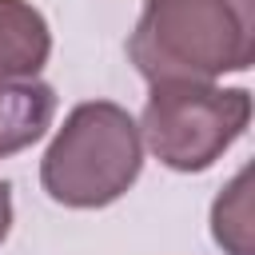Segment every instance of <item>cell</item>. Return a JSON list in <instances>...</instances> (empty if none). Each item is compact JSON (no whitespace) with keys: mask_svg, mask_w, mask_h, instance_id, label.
Masks as SVG:
<instances>
[{"mask_svg":"<svg viewBox=\"0 0 255 255\" xmlns=\"http://www.w3.org/2000/svg\"><path fill=\"white\" fill-rule=\"evenodd\" d=\"M8 231H12V187L0 179V243L8 239Z\"/></svg>","mask_w":255,"mask_h":255,"instance_id":"52a82bcc","label":"cell"},{"mask_svg":"<svg viewBox=\"0 0 255 255\" xmlns=\"http://www.w3.org/2000/svg\"><path fill=\"white\" fill-rule=\"evenodd\" d=\"M139 167L143 139L131 112L112 100H84L64 116V128H56L40 159V183L52 203L96 211L128 195Z\"/></svg>","mask_w":255,"mask_h":255,"instance_id":"7a4b0ae2","label":"cell"},{"mask_svg":"<svg viewBox=\"0 0 255 255\" xmlns=\"http://www.w3.org/2000/svg\"><path fill=\"white\" fill-rule=\"evenodd\" d=\"M128 60L147 84L247 72L255 60V0H143Z\"/></svg>","mask_w":255,"mask_h":255,"instance_id":"6da1fadb","label":"cell"},{"mask_svg":"<svg viewBox=\"0 0 255 255\" xmlns=\"http://www.w3.org/2000/svg\"><path fill=\"white\" fill-rule=\"evenodd\" d=\"M251 124L247 88L211 80H159L139 116V139L171 171H207Z\"/></svg>","mask_w":255,"mask_h":255,"instance_id":"3957f363","label":"cell"},{"mask_svg":"<svg viewBox=\"0 0 255 255\" xmlns=\"http://www.w3.org/2000/svg\"><path fill=\"white\" fill-rule=\"evenodd\" d=\"M251 171L243 167L215 199L211 207V235L227 255H251V195H247Z\"/></svg>","mask_w":255,"mask_h":255,"instance_id":"8992f818","label":"cell"},{"mask_svg":"<svg viewBox=\"0 0 255 255\" xmlns=\"http://www.w3.org/2000/svg\"><path fill=\"white\" fill-rule=\"evenodd\" d=\"M52 56V28L32 0H0V76H40Z\"/></svg>","mask_w":255,"mask_h":255,"instance_id":"5b68a950","label":"cell"},{"mask_svg":"<svg viewBox=\"0 0 255 255\" xmlns=\"http://www.w3.org/2000/svg\"><path fill=\"white\" fill-rule=\"evenodd\" d=\"M56 116V92L52 84L28 76H0V159L32 147L44 139Z\"/></svg>","mask_w":255,"mask_h":255,"instance_id":"277c9868","label":"cell"}]
</instances>
